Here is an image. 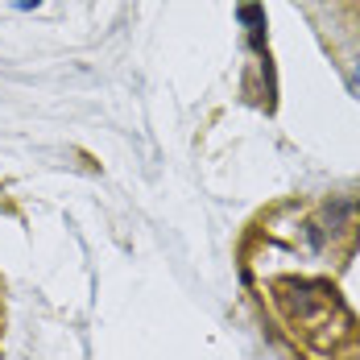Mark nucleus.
Segmentation results:
<instances>
[{"label": "nucleus", "instance_id": "obj_1", "mask_svg": "<svg viewBox=\"0 0 360 360\" xmlns=\"http://www.w3.org/2000/svg\"><path fill=\"white\" fill-rule=\"evenodd\" d=\"M274 298H278L282 315L302 331H315L335 311V290L323 286V282H282Z\"/></svg>", "mask_w": 360, "mask_h": 360}]
</instances>
